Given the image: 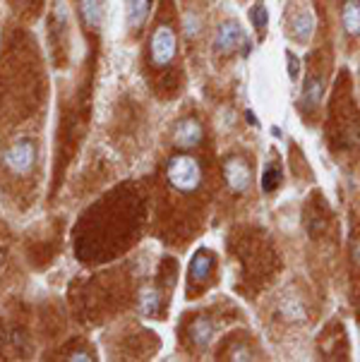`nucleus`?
<instances>
[{
	"label": "nucleus",
	"mask_w": 360,
	"mask_h": 362,
	"mask_svg": "<svg viewBox=\"0 0 360 362\" xmlns=\"http://www.w3.org/2000/svg\"><path fill=\"white\" fill-rule=\"evenodd\" d=\"M3 161L12 170V173H17V175L29 173V170H32V165H34V161H36V146H34V142H32V139H17V142L12 144L8 151H5Z\"/></svg>",
	"instance_id": "nucleus-3"
},
{
	"label": "nucleus",
	"mask_w": 360,
	"mask_h": 362,
	"mask_svg": "<svg viewBox=\"0 0 360 362\" xmlns=\"http://www.w3.org/2000/svg\"><path fill=\"white\" fill-rule=\"evenodd\" d=\"M289 29H291V36L298 41V44H308L310 36H313V29H315V17H313V12H310V10L296 12V15L291 17Z\"/></svg>",
	"instance_id": "nucleus-7"
},
{
	"label": "nucleus",
	"mask_w": 360,
	"mask_h": 362,
	"mask_svg": "<svg viewBox=\"0 0 360 362\" xmlns=\"http://www.w3.org/2000/svg\"><path fill=\"white\" fill-rule=\"evenodd\" d=\"M70 360L84 362V360H91V355H89V353H84V351H77V353H72V355H70Z\"/></svg>",
	"instance_id": "nucleus-18"
},
{
	"label": "nucleus",
	"mask_w": 360,
	"mask_h": 362,
	"mask_svg": "<svg viewBox=\"0 0 360 362\" xmlns=\"http://www.w3.org/2000/svg\"><path fill=\"white\" fill-rule=\"evenodd\" d=\"M79 10H82V20L87 27L91 29L101 27V0H82Z\"/></svg>",
	"instance_id": "nucleus-13"
},
{
	"label": "nucleus",
	"mask_w": 360,
	"mask_h": 362,
	"mask_svg": "<svg viewBox=\"0 0 360 362\" xmlns=\"http://www.w3.org/2000/svg\"><path fill=\"white\" fill-rule=\"evenodd\" d=\"M175 48H178V41H175V32L166 24H158L151 34V44H149V55L151 63L163 67L168 65L170 60L175 58Z\"/></svg>",
	"instance_id": "nucleus-2"
},
{
	"label": "nucleus",
	"mask_w": 360,
	"mask_h": 362,
	"mask_svg": "<svg viewBox=\"0 0 360 362\" xmlns=\"http://www.w3.org/2000/svg\"><path fill=\"white\" fill-rule=\"evenodd\" d=\"M125 10H127V24L130 29H142V24L149 17V0H125Z\"/></svg>",
	"instance_id": "nucleus-9"
},
{
	"label": "nucleus",
	"mask_w": 360,
	"mask_h": 362,
	"mask_svg": "<svg viewBox=\"0 0 360 362\" xmlns=\"http://www.w3.org/2000/svg\"><path fill=\"white\" fill-rule=\"evenodd\" d=\"M211 272V255L199 250L190 262V279L192 281H204Z\"/></svg>",
	"instance_id": "nucleus-12"
},
{
	"label": "nucleus",
	"mask_w": 360,
	"mask_h": 362,
	"mask_svg": "<svg viewBox=\"0 0 360 362\" xmlns=\"http://www.w3.org/2000/svg\"><path fill=\"white\" fill-rule=\"evenodd\" d=\"M166 177L170 185L180 189V192H194L199 187V182H202V168H199V163L192 156L178 154L168 158Z\"/></svg>",
	"instance_id": "nucleus-1"
},
{
	"label": "nucleus",
	"mask_w": 360,
	"mask_h": 362,
	"mask_svg": "<svg viewBox=\"0 0 360 362\" xmlns=\"http://www.w3.org/2000/svg\"><path fill=\"white\" fill-rule=\"evenodd\" d=\"M341 24L349 36H360V0H346L341 8Z\"/></svg>",
	"instance_id": "nucleus-8"
},
{
	"label": "nucleus",
	"mask_w": 360,
	"mask_h": 362,
	"mask_svg": "<svg viewBox=\"0 0 360 362\" xmlns=\"http://www.w3.org/2000/svg\"><path fill=\"white\" fill-rule=\"evenodd\" d=\"M190 336H192V343L197 348H204V346H209V341H211V336H214V327H211V322L209 319H194L192 322V327H190Z\"/></svg>",
	"instance_id": "nucleus-11"
},
{
	"label": "nucleus",
	"mask_w": 360,
	"mask_h": 362,
	"mask_svg": "<svg viewBox=\"0 0 360 362\" xmlns=\"http://www.w3.org/2000/svg\"><path fill=\"white\" fill-rule=\"evenodd\" d=\"M158 305H161L158 293L154 288H144L142 296H139V312H142L144 317H154V315H158Z\"/></svg>",
	"instance_id": "nucleus-14"
},
{
	"label": "nucleus",
	"mask_w": 360,
	"mask_h": 362,
	"mask_svg": "<svg viewBox=\"0 0 360 362\" xmlns=\"http://www.w3.org/2000/svg\"><path fill=\"white\" fill-rule=\"evenodd\" d=\"M289 70H291V79L298 77V58L293 53H289Z\"/></svg>",
	"instance_id": "nucleus-17"
},
{
	"label": "nucleus",
	"mask_w": 360,
	"mask_h": 362,
	"mask_svg": "<svg viewBox=\"0 0 360 362\" xmlns=\"http://www.w3.org/2000/svg\"><path fill=\"white\" fill-rule=\"evenodd\" d=\"M231 360H252V358H250V353H248V351H236V353H233V358H231Z\"/></svg>",
	"instance_id": "nucleus-19"
},
{
	"label": "nucleus",
	"mask_w": 360,
	"mask_h": 362,
	"mask_svg": "<svg viewBox=\"0 0 360 362\" xmlns=\"http://www.w3.org/2000/svg\"><path fill=\"white\" fill-rule=\"evenodd\" d=\"M322 94H325V84H322L320 77H308L303 87V106L308 110H313L320 106Z\"/></svg>",
	"instance_id": "nucleus-10"
},
{
	"label": "nucleus",
	"mask_w": 360,
	"mask_h": 362,
	"mask_svg": "<svg viewBox=\"0 0 360 362\" xmlns=\"http://www.w3.org/2000/svg\"><path fill=\"white\" fill-rule=\"evenodd\" d=\"M223 177H226V185L233 189V192H245L250 187V180H252V173H250V165L245 158L231 156L223 163Z\"/></svg>",
	"instance_id": "nucleus-4"
},
{
	"label": "nucleus",
	"mask_w": 360,
	"mask_h": 362,
	"mask_svg": "<svg viewBox=\"0 0 360 362\" xmlns=\"http://www.w3.org/2000/svg\"><path fill=\"white\" fill-rule=\"evenodd\" d=\"M252 22H255V27H257L260 36H265V32H267V22H269V15H267V8H265V5H257V8L252 10Z\"/></svg>",
	"instance_id": "nucleus-16"
},
{
	"label": "nucleus",
	"mask_w": 360,
	"mask_h": 362,
	"mask_svg": "<svg viewBox=\"0 0 360 362\" xmlns=\"http://www.w3.org/2000/svg\"><path fill=\"white\" fill-rule=\"evenodd\" d=\"M281 182V170H279L277 163H269L265 165V173H262V189L265 192H274Z\"/></svg>",
	"instance_id": "nucleus-15"
},
{
	"label": "nucleus",
	"mask_w": 360,
	"mask_h": 362,
	"mask_svg": "<svg viewBox=\"0 0 360 362\" xmlns=\"http://www.w3.org/2000/svg\"><path fill=\"white\" fill-rule=\"evenodd\" d=\"M173 142L180 146V149H190V146H197L202 142V127H199L197 120L187 118L180 120L173 130Z\"/></svg>",
	"instance_id": "nucleus-6"
},
{
	"label": "nucleus",
	"mask_w": 360,
	"mask_h": 362,
	"mask_svg": "<svg viewBox=\"0 0 360 362\" xmlns=\"http://www.w3.org/2000/svg\"><path fill=\"white\" fill-rule=\"evenodd\" d=\"M353 257H356V262H360V240L356 243V247H353Z\"/></svg>",
	"instance_id": "nucleus-20"
},
{
	"label": "nucleus",
	"mask_w": 360,
	"mask_h": 362,
	"mask_svg": "<svg viewBox=\"0 0 360 362\" xmlns=\"http://www.w3.org/2000/svg\"><path fill=\"white\" fill-rule=\"evenodd\" d=\"M245 39V32H243L240 22L238 20H226L216 32V39H214V51L216 53H231L236 51L238 46L243 44Z\"/></svg>",
	"instance_id": "nucleus-5"
}]
</instances>
